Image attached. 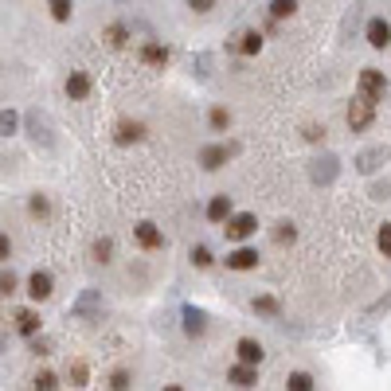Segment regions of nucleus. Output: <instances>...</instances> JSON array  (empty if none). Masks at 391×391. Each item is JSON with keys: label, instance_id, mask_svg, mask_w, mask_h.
<instances>
[{"label": "nucleus", "instance_id": "1", "mask_svg": "<svg viewBox=\"0 0 391 391\" xmlns=\"http://www.w3.org/2000/svg\"><path fill=\"white\" fill-rule=\"evenodd\" d=\"M356 94H364V98H372V102H383V94H387V78H383V71H375V67L360 71Z\"/></svg>", "mask_w": 391, "mask_h": 391}, {"label": "nucleus", "instance_id": "2", "mask_svg": "<svg viewBox=\"0 0 391 391\" xmlns=\"http://www.w3.org/2000/svg\"><path fill=\"white\" fill-rule=\"evenodd\" d=\"M372 121H375V102H372V98H364V94H356V102L349 106V129H352V133H364Z\"/></svg>", "mask_w": 391, "mask_h": 391}, {"label": "nucleus", "instance_id": "3", "mask_svg": "<svg viewBox=\"0 0 391 391\" xmlns=\"http://www.w3.org/2000/svg\"><path fill=\"white\" fill-rule=\"evenodd\" d=\"M223 231H227L231 243H243V239H251V235L258 231V219H255L251 212H243V215H227V227H223Z\"/></svg>", "mask_w": 391, "mask_h": 391}, {"label": "nucleus", "instance_id": "4", "mask_svg": "<svg viewBox=\"0 0 391 391\" xmlns=\"http://www.w3.org/2000/svg\"><path fill=\"white\" fill-rule=\"evenodd\" d=\"M383 161H391V145H372V149H364V153L356 157V172L372 176V172L380 169Z\"/></svg>", "mask_w": 391, "mask_h": 391}, {"label": "nucleus", "instance_id": "5", "mask_svg": "<svg viewBox=\"0 0 391 391\" xmlns=\"http://www.w3.org/2000/svg\"><path fill=\"white\" fill-rule=\"evenodd\" d=\"M231 153H239V145H204V149H200V164H204L207 172H215V169L227 164Z\"/></svg>", "mask_w": 391, "mask_h": 391}, {"label": "nucleus", "instance_id": "6", "mask_svg": "<svg viewBox=\"0 0 391 391\" xmlns=\"http://www.w3.org/2000/svg\"><path fill=\"white\" fill-rule=\"evenodd\" d=\"M337 172H340L337 157H321V161L309 164V180H313V184H332V180H337Z\"/></svg>", "mask_w": 391, "mask_h": 391}, {"label": "nucleus", "instance_id": "7", "mask_svg": "<svg viewBox=\"0 0 391 391\" xmlns=\"http://www.w3.org/2000/svg\"><path fill=\"white\" fill-rule=\"evenodd\" d=\"M52 289H55V282H52V274H47V270H35L32 278H28V298H32V301H47V298H52Z\"/></svg>", "mask_w": 391, "mask_h": 391}, {"label": "nucleus", "instance_id": "8", "mask_svg": "<svg viewBox=\"0 0 391 391\" xmlns=\"http://www.w3.org/2000/svg\"><path fill=\"white\" fill-rule=\"evenodd\" d=\"M98 306H102V289H83L78 301L71 306V313H75V317H94V313H98Z\"/></svg>", "mask_w": 391, "mask_h": 391}, {"label": "nucleus", "instance_id": "9", "mask_svg": "<svg viewBox=\"0 0 391 391\" xmlns=\"http://www.w3.org/2000/svg\"><path fill=\"white\" fill-rule=\"evenodd\" d=\"M184 332L188 337H204L207 332V313L196 306H184Z\"/></svg>", "mask_w": 391, "mask_h": 391}, {"label": "nucleus", "instance_id": "10", "mask_svg": "<svg viewBox=\"0 0 391 391\" xmlns=\"http://www.w3.org/2000/svg\"><path fill=\"white\" fill-rule=\"evenodd\" d=\"M255 266H258V251L251 247H239L227 255V270H255Z\"/></svg>", "mask_w": 391, "mask_h": 391}, {"label": "nucleus", "instance_id": "11", "mask_svg": "<svg viewBox=\"0 0 391 391\" xmlns=\"http://www.w3.org/2000/svg\"><path fill=\"white\" fill-rule=\"evenodd\" d=\"M86 94H90V75H86V71H71L67 75V98L83 102Z\"/></svg>", "mask_w": 391, "mask_h": 391}, {"label": "nucleus", "instance_id": "12", "mask_svg": "<svg viewBox=\"0 0 391 391\" xmlns=\"http://www.w3.org/2000/svg\"><path fill=\"white\" fill-rule=\"evenodd\" d=\"M235 352H239V360H243V364H263V356H266V352H263V344H258V340H251V337H243V340H239V344H235Z\"/></svg>", "mask_w": 391, "mask_h": 391}, {"label": "nucleus", "instance_id": "13", "mask_svg": "<svg viewBox=\"0 0 391 391\" xmlns=\"http://www.w3.org/2000/svg\"><path fill=\"white\" fill-rule=\"evenodd\" d=\"M227 380L235 383V387H255V383H258V372H255V364H243V360H239V364L227 372Z\"/></svg>", "mask_w": 391, "mask_h": 391}, {"label": "nucleus", "instance_id": "14", "mask_svg": "<svg viewBox=\"0 0 391 391\" xmlns=\"http://www.w3.org/2000/svg\"><path fill=\"white\" fill-rule=\"evenodd\" d=\"M133 235H137V243H141L145 251H157V247H164V235L153 227V223H137V231H133Z\"/></svg>", "mask_w": 391, "mask_h": 391}, {"label": "nucleus", "instance_id": "15", "mask_svg": "<svg viewBox=\"0 0 391 391\" xmlns=\"http://www.w3.org/2000/svg\"><path fill=\"white\" fill-rule=\"evenodd\" d=\"M368 43H372L375 52L387 47V43H391V24H387V20H372V24H368Z\"/></svg>", "mask_w": 391, "mask_h": 391}, {"label": "nucleus", "instance_id": "16", "mask_svg": "<svg viewBox=\"0 0 391 391\" xmlns=\"http://www.w3.org/2000/svg\"><path fill=\"white\" fill-rule=\"evenodd\" d=\"M227 215H231V196L227 192L212 196V204H207V219H212V223H227Z\"/></svg>", "mask_w": 391, "mask_h": 391}, {"label": "nucleus", "instance_id": "17", "mask_svg": "<svg viewBox=\"0 0 391 391\" xmlns=\"http://www.w3.org/2000/svg\"><path fill=\"white\" fill-rule=\"evenodd\" d=\"M16 332L35 337V332H40V313H35V309H20L16 313Z\"/></svg>", "mask_w": 391, "mask_h": 391}, {"label": "nucleus", "instance_id": "18", "mask_svg": "<svg viewBox=\"0 0 391 391\" xmlns=\"http://www.w3.org/2000/svg\"><path fill=\"white\" fill-rule=\"evenodd\" d=\"M141 59L149 63V67H164V63H169V47H161V43H145Z\"/></svg>", "mask_w": 391, "mask_h": 391}, {"label": "nucleus", "instance_id": "19", "mask_svg": "<svg viewBox=\"0 0 391 391\" xmlns=\"http://www.w3.org/2000/svg\"><path fill=\"white\" fill-rule=\"evenodd\" d=\"M231 47L243 52V55H258V52H263V35H258V32H243V35H239V43H231Z\"/></svg>", "mask_w": 391, "mask_h": 391}, {"label": "nucleus", "instance_id": "20", "mask_svg": "<svg viewBox=\"0 0 391 391\" xmlns=\"http://www.w3.org/2000/svg\"><path fill=\"white\" fill-rule=\"evenodd\" d=\"M141 137H145L141 121H121L118 126V145H133V141H141Z\"/></svg>", "mask_w": 391, "mask_h": 391}, {"label": "nucleus", "instance_id": "21", "mask_svg": "<svg viewBox=\"0 0 391 391\" xmlns=\"http://www.w3.org/2000/svg\"><path fill=\"white\" fill-rule=\"evenodd\" d=\"M47 8H52V16L59 20V24H67V20L75 16V0H47Z\"/></svg>", "mask_w": 391, "mask_h": 391}, {"label": "nucleus", "instance_id": "22", "mask_svg": "<svg viewBox=\"0 0 391 391\" xmlns=\"http://www.w3.org/2000/svg\"><path fill=\"white\" fill-rule=\"evenodd\" d=\"M286 387H289V391H313L317 383H313V375H309V372H289Z\"/></svg>", "mask_w": 391, "mask_h": 391}, {"label": "nucleus", "instance_id": "23", "mask_svg": "<svg viewBox=\"0 0 391 391\" xmlns=\"http://www.w3.org/2000/svg\"><path fill=\"white\" fill-rule=\"evenodd\" d=\"M251 306H255V313H266V317H278V313H282L278 298H270V294H263V298H255V301H251Z\"/></svg>", "mask_w": 391, "mask_h": 391}, {"label": "nucleus", "instance_id": "24", "mask_svg": "<svg viewBox=\"0 0 391 391\" xmlns=\"http://www.w3.org/2000/svg\"><path fill=\"white\" fill-rule=\"evenodd\" d=\"M28 129H32V137H35V145H52V133H47V126L40 121V114H28Z\"/></svg>", "mask_w": 391, "mask_h": 391}, {"label": "nucleus", "instance_id": "25", "mask_svg": "<svg viewBox=\"0 0 391 391\" xmlns=\"http://www.w3.org/2000/svg\"><path fill=\"white\" fill-rule=\"evenodd\" d=\"M20 129V114L16 110H0V137H12Z\"/></svg>", "mask_w": 391, "mask_h": 391}, {"label": "nucleus", "instance_id": "26", "mask_svg": "<svg viewBox=\"0 0 391 391\" xmlns=\"http://www.w3.org/2000/svg\"><path fill=\"white\" fill-rule=\"evenodd\" d=\"M298 12V0H270V16L274 20H286V16H294Z\"/></svg>", "mask_w": 391, "mask_h": 391}, {"label": "nucleus", "instance_id": "27", "mask_svg": "<svg viewBox=\"0 0 391 391\" xmlns=\"http://www.w3.org/2000/svg\"><path fill=\"white\" fill-rule=\"evenodd\" d=\"M188 258H192V266H200V270H207V266L215 263V258H212V251H207L204 243H200V247H192V255H188Z\"/></svg>", "mask_w": 391, "mask_h": 391}, {"label": "nucleus", "instance_id": "28", "mask_svg": "<svg viewBox=\"0 0 391 391\" xmlns=\"http://www.w3.org/2000/svg\"><path fill=\"white\" fill-rule=\"evenodd\" d=\"M207 121H212V129H215V133H223V129H227V126H231V114H227V110H223V106H215V110H212V114H207Z\"/></svg>", "mask_w": 391, "mask_h": 391}, {"label": "nucleus", "instance_id": "29", "mask_svg": "<svg viewBox=\"0 0 391 391\" xmlns=\"http://www.w3.org/2000/svg\"><path fill=\"white\" fill-rule=\"evenodd\" d=\"M12 294H16V274L0 270V298H12Z\"/></svg>", "mask_w": 391, "mask_h": 391}, {"label": "nucleus", "instance_id": "30", "mask_svg": "<svg viewBox=\"0 0 391 391\" xmlns=\"http://www.w3.org/2000/svg\"><path fill=\"white\" fill-rule=\"evenodd\" d=\"M110 255H114V243L110 239H98V243H94V258H98V263H110Z\"/></svg>", "mask_w": 391, "mask_h": 391}, {"label": "nucleus", "instance_id": "31", "mask_svg": "<svg viewBox=\"0 0 391 391\" xmlns=\"http://www.w3.org/2000/svg\"><path fill=\"white\" fill-rule=\"evenodd\" d=\"M126 24H114L110 32H106V40H110V47H126Z\"/></svg>", "mask_w": 391, "mask_h": 391}, {"label": "nucleus", "instance_id": "32", "mask_svg": "<svg viewBox=\"0 0 391 391\" xmlns=\"http://www.w3.org/2000/svg\"><path fill=\"white\" fill-rule=\"evenodd\" d=\"M375 243H380L383 258H391V223H383V227H380V235H375Z\"/></svg>", "mask_w": 391, "mask_h": 391}, {"label": "nucleus", "instance_id": "33", "mask_svg": "<svg viewBox=\"0 0 391 391\" xmlns=\"http://www.w3.org/2000/svg\"><path fill=\"white\" fill-rule=\"evenodd\" d=\"M274 239H278V243H294L298 231H294V223H278V227H274Z\"/></svg>", "mask_w": 391, "mask_h": 391}, {"label": "nucleus", "instance_id": "34", "mask_svg": "<svg viewBox=\"0 0 391 391\" xmlns=\"http://www.w3.org/2000/svg\"><path fill=\"white\" fill-rule=\"evenodd\" d=\"M28 207H32V215H52V204H47V196H40V192L32 196V204H28Z\"/></svg>", "mask_w": 391, "mask_h": 391}, {"label": "nucleus", "instance_id": "35", "mask_svg": "<svg viewBox=\"0 0 391 391\" xmlns=\"http://www.w3.org/2000/svg\"><path fill=\"white\" fill-rule=\"evenodd\" d=\"M35 387H40V391H52V387H59V380H55L52 372H40V375H35Z\"/></svg>", "mask_w": 391, "mask_h": 391}, {"label": "nucleus", "instance_id": "36", "mask_svg": "<svg viewBox=\"0 0 391 391\" xmlns=\"http://www.w3.org/2000/svg\"><path fill=\"white\" fill-rule=\"evenodd\" d=\"M8 258H12V239L0 231V263H8Z\"/></svg>", "mask_w": 391, "mask_h": 391}, {"label": "nucleus", "instance_id": "37", "mask_svg": "<svg viewBox=\"0 0 391 391\" xmlns=\"http://www.w3.org/2000/svg\"><path fill=\"white\" fill-rule=\"evenodd\" d=\"M306 141H325V126H306Z\"/></svg>", "mask_w": 391, "mask_h": 391}, {"label": "nucleus", "instance_id": "38", "mask_svg": "<svg viewBox=\"0 0 391 391\" xmlns=\"http://www.w3.org/2000/svg\"><path fill=\"white\" fill-rule=\"evenodd\" d=\"M207 67H212V59H207V55H200V59H196V75H200V78H207V75H212Z\"/></svg>", "mask_w": 391, "mask_h": 391}, {"label": "nucleus", "instance_id": "39", "mask_svg": "<svg viewBox=\"0 0 391 391\" xmlns=\"http://www.w3.org/2000/svg\"><path fill=\"white\" fill-rule=\"evenodd\" d=\"M110 387H118V391L129 387V372H114V375H110Z\"/></svg>", "mask_w": 391, "mask_h": 391}, {"label": "nucleus", "instance_id": "40", "mask_svg": "<svg viewBox=\"0 0 391 391\" xmlns=\"http://www.w3.org/2000/svg\"><path fill=\"white\" fill-rule=\"evenodd\" d=\"M32 352L35 356H47V352H52V340H32Z\"/></svg>", "mask_w": 391, "mask_h": 391}, {"label": "nucleus", "instance_id": "41", "mask_svg": "<svg viewBox=\"0 0 391 391\" xmlns=\"http://www.w3.org/2000/svg\"><path fill=\"white\" fill-rule=\"evenodd\" d=\"M372 196H375V200H387V196H391V180H383V184H375V188H372Z\"/></svg>", "mask_w": 391, "mask_h": 391}, {"label": "nucleus", "instance_id": "42", "mask_svg": "<svg viewBox=\"0 0 391 391\" xmlns=\"http://www.w3.org/2000/svg\"><path fill=\"white\" fill-rule=\"evenodd\" d=\"M71 375H75V383L83 387V383H86V364H75V368H71Z\"/></svg>", "mask_w": 391, "mask_h": 391}, {"label": "nucleus", "instance_id": "43", "mask_svg": "<svg viewBox=\"0 0 391 391\" xmlns=\"http://www.w3.org/2000/svg\"><path fill=\"white\" fill-rule=\"evenodd\" d=\"M196 12H207V8H215V0H188Z\"/></svg>", "mask_w": 391, "mask_h": 391}]
</instances>
